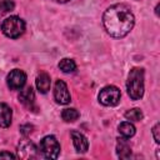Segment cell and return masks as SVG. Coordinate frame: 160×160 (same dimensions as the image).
<instances>
[{
  "mask_svg": "<svg viewBox=\"0 0 160 160\" xmlns=\"http://www.w3.org/2000/svg\"><path fill=\"white\" fill-rule=\"evenodd\" d=\"M106 32L114 38H124L134 28L135 19L131 9L125 4H115L108 8L102 15Z\"/></svg>",
  "mask_w": 160,
  "mask_h": 160,
  "instance_id": "obj_1",
  "label": "cell"
},
{
  "mask_svg": "<svg viewBox=\"0 0 160 160\" xmlns=\"http://www.w3.org/2000/svg\"><path fill=\"white\" fill-rule=\"evenodd\" d=\"M126 90L132 100H139L144 95V70L134 68L130 70L126 82Z\"/></svg>",
  "mask_w": 160,
  "mask_h": 160,
  "instance_id": "obj_2",
  "label": "cell"
},
{
  "mask_svg": "<svg viewBox=\"0 0 160 160\" xmlns=\"http://www.w3.org/2000/svg\"><path fill=\"white\" fill-rule=\"evenodd\" d=\"M1 31L4 35L11 39H16L21 36L25 31V22L19 16H10L5 19L1 24Z\"/></svg>",
  "mask_w": 160,
  "mask_h": 160,
  "instance_id": "obj_3",
  "label": "cell"
},
{
  "mask_svg": "<svg viewBox=\"0 0 160 160\" xmlns=\"http://www.w3.org/2000/svg\"><path fill=\"white\" fill-rule=\"evenodd\" d=\"M120 98H121V92L114 85L105 86L99 92V101L105 106H115V105H118L119 101H120Z\"/></svg>",
  "mask_w": 160,
  "mask_h": 160,
  "instance_id": "obj_4",
  "label": "cell"
},
{
  "mask_svg": "<svg viewBox=\"0 0 160 160\" xmlns=\"http://www.w3.org/2000/svg\"><path fill=\"white\" fill-rule=\"evenodd\" d=\"M40 150L46 159H56L60 154V144L55 136L48 135L41 140Z\"/></svg>",
  "mask_w": 160,
  "mask_h": 160,
  "instance_id": "obj_5",
  "label": "cell"
},
{
  "mask_svg": "<svg viewBox=\"0 0 160 160\" xmlns=\"http://www.w3.org/2000/svg\"><path fill=\"white\" fill-rule=\"evenodd\" d=\"M6 82L11 90H19L26 82V74L22 70L14 69L12 71L9 72V75L6 78Z\"/></svg>",
  "mask_w": 160,
  "mask_h": 160,
  "instance_id": "obj_6",
  "label": "cell"
},
{
  "mask_svg": "<svg viewBox=\"0 0 160 160\" xmlns=\"http://www.w3.org/2000/svg\"><path fill=\"white\" fill-rule=\"evenodd\" d=\"M18 156L21 159H35L38 158V148L32 141L22 140L18 145Z\"/></svg>",
  "mask_w": 160,
  "mask_h": 160,
  "instance_id": "obj_7",
  "label": "cell"
},
{
  "mask_svg": "<svg viewBox=\"0 0 160 160\" xmlns=\"http://www.w3.org/2000/svg\"><path fill=\"white\" fill-rule=\"evenodd\" d=\"M54 98H55L56 102H59L61 105H66L71 101V96L68 90V86L62 80L56 81L55 88H54Z\"/></svg>",
  "mask_w": 160,
  "mask_h": 160,
  "instance_id": "obj_8",
  "label": "cell"
},
{
  "mask_svg": "<svg viewBox=\"0 0 160 160\" xmlns=\"http://www.w3.org/2000/svg\"><path fill=\"white\" fill-rule=\"evenodd\" d=\"M71 138H72V144H74L76 151L78 152H86V150L89 148L88 139L80 131H76V130L71 131Z\"/></svg>",
  "mask_w": 160,
  "mask_h": 160,
  "instance_id": "obj_9",
  "label": "cell"
},
{
  "mask_svg": "<svg viewBox=\"0 0 160 160\" xmlns=\"http://www.w3.org/2000/svg\"><path fill=\"white\" fill-rule=\"evenodd\" d=\"M11 119H12V111H11V109L6 104L0 102V128H8V126H10Z\"/></svg>",
  "mask_w": 160,
  "mask_h": 160,
  "instance_id": "obj_10",
  "label": "cell"
},
{
  "mask_svg": "<svg viewBox=\"0 0 160 160\" xmlns=\"http://www.w3.org/2000/svg\"><path fill=\"white\" fill-rule=\"evenodd\" d=\"M34 100H35V94H34V90L32 88H25L24 90L20 91L19 94V101L26 106V108H31L34 105Z\"/></svg>",
  "mask_w": 160,
  "mask_h": 160,
  "instance_id": "obj_11",
  "label": "cell"
},
{
  "mask_svg": "<svg viewBox=\"0 0 160 160\" xmlns=\"http://www.w3.org/2000/svg\"><path fill=\"white\" fill-rule=\"evenodd\" d=\"M116 152H118V156L121 158V159H128V158L131 156V148H130V145H129V142L126 141L125 138L118 139Z\"/></svg>",
  "mask_w": 160,
  "mask_h": 160,
  "instance_id": "obj_12",
  "label": "cell"
},
{
  "mask_svg": "<svg viewBox=\"0 0 160 160\" xmlns=\"http://www.w3.org/2000/svg\"><path fill=\"white\" fill-rule=\"evenodd\" d=\"M50 84H51L50 76L46 72H41V74L38 75V78H36V88L41 94H46L49 91Z\"/></svg>",
  "mask_w": 160,
  "mask_h": 160,
  "instance_id": "obj_13",
  "label": "cell"
},
{
  "mask_svg": "<svg viewBox=\"0 0 160 160\" xmlns=\"http://www.w3.org/2000/svg\"><path fill=\"white\" fill-rule=\"evenodd\" d=\"M118 130H119V134H120L122 138H125V139H129V138L134 136V134H135V126H134L131 122H129V121L121 122V124L119 125Z\"/></svg>",
  "mask_w": 160,
  "mask_h": 160,
  "instance_id": "obj_14",
  "label": "cell"
},
{
  "mask_svg": "<svg viewBox=\"0 0 160 160\" xmlns=\"http://www.w3.org/2000/svg\"><path fill=\"white\" fill-rule=\"evenodd\" d=\"M59 68H60V70L62 71V72H72V71H75V69H76V64H75V61L72 60V59H68V58H65V59H62L60 62H59Z\"/></svg>",
  "mask_w": 160,
  "mask_h": 160,
  "instance_id": "obj_15",
  "label": "cell"
},
{
  "mask_svg": "<svg viewBox=\"0 0 160 160\" xmlns=\"http://www.w3.org/2000/svg\"><path fill=\"white\" fill-rule=\"evenodd\" d=\"M61 118H62V120L66 121V122H72V121L78 120L79 112H78L76 109H65V110H62V112H61Z\"/></svg>",
  "mask_w": 160,
  "mask_h": 160,
  "instance_id": "obj_16",
  "label": "cell"
},
{
  "mask_svg": "<svg viewBox=\"0 0 160 160\" xmlns=\"http://www.w3.org/2000/svg\"><path fill=\"white\" fill-rule=\"evenodd\" d=\"M142 111L138 108H134V109H130L125 112V118L128 120H131V121H140L142 119Z\"/></svg>",
  "mask_w": 160,
  "mask_h": 160,
  "instance_id": "obj_17",
  "label": "cell"
},
{
  "mask_svg": "<svg viewBox=\"0 0 160 160\" xmlns=\"http://www.w3.org/2000/svg\"><path fill=\"white\" fill-rule=\"evenodd\" d=\"M14 8H15V4L12 0H0V16L9 11H12Z\"/></svg>",
  "mask_w": 160,
  "mask_h": 160,
  "instance_id": "obj_18",
  "label": "cell"
},
{
  "mask_svg": "<svg viewBox=\"0 0 160 160\" xmlns=\"http://www.w3.org/2000/svg\"><path fill=\"white\" fill-rule=\"evenodd\" d=\"M32 130H34V126L30 125V124H24V125L20 126V132L24 136H29L32 132Z\"/></svg>",
  "mask_w": 160,
  "mask_h": 160,
  "instance_id": "obj_19",
  "label": "cell"
},
{
  "mask_svg": "<svg viewBox=\"0 0 160 160\" xmlns=\"http://www.w3.org/2000/svg\"><path fill=\"white\" fill-rule=\"evenodd\" d=\"M159 132H160V124H155V126L152 128V136H154V140L158 144L160 142V135H159Z\"/></svg>",
  "mask_w": 160,
  "mask_h": 160,
  "instance_id": "obj_20",
  "label": "cell"
},
{
  "mask_svg": "<svg viewBox=\"0 0 160 160\" xmlns=\"http://www.w3.org/2000/svg\"><path fill=\"white\" fill-rule=\"evenodd\" d=\"M16 156L11 152H8V151H2L0 152V159H15Z\"/></svg>",
  "mask_w": 160,
  "mask_h": 160,
  "instance_id": "obj_21",
  "label": "cell"
},
{
  "mask_svg": "<svg viewBox=\"0 0 160 160\" xmlns=\"http://www.w3.org/2000/svg\"><path fill=\"white\" fill-rule=\"evenodd\" d=\"M54 1H56V2H68L70 0H54Z\"/></svg>",
  "mask_w": 160,
  "mask_h": 160,
  "instance_id": "obj_22",
  "label": "cell"
}]
</instances>
